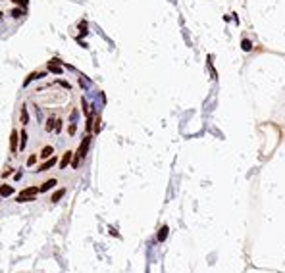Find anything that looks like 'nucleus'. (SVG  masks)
Returning a JSON list of instances; mask_svg holds the SVG:
<instances>
[{
	"mask_svg": "<svg viewBox=\"0 0 285 273\" xmlns=\"http://www.w3.org/2000/svg\"><path fill=\"white\" fill-rule=\"evenodd\" d=\"M89 144H91V135H87L85 139H83V142H81V146H79V152H77V156L71 160V166H73L75 169H77V166H79V162L83 160V158L87 156V150H89Z\"/></svg>",
	"mask_w": 285,
	"mask_h": 273,
	"instance_id": "1",
	"label": "nucleus"
},
{
	"mask_svg": "<svg viewBox=\"0 0 285 273\" xmlns=\"http://www.w3.org/2000/svg\"><path fill=\"white\" fill-rule=\"evenodd\" d=\"M37 192H39V189H35V186H27V189H23L19 192V196L16 200H18V202H29V200H35Z\"/></svg>",
	"mask_w": 285,
	"mask_h": 273,
	"instance_id": "2",
	"label": "nucleus"
},
{
	"mask_svg": "<svg viewBox=\"0 0 285 273\" xmlns=\"http://www.w3.org/2000/svg\"><path fill=\"white\" fill-rule=\"evenodd\" d=\"M18 140H19V133L14 129L12 135H10V152H12V154L18 152Z\"/></svg>",
	"mask_w": 285,
	"mask_h": 273,
	"instance_id": "3",
	"label": "nucleus"
},
{
	"mask_svg": "<svg viewBox=\"0 0 285 273\" xmlns=\"http://www.w3.org/2000/svg\"><path fill=\"white\" fill-rule=\"evenodd\" d=\"M56 179H48V181L46 183H42L41 186H39V192H46V190H50V189H54V186H56Z\"/></svg>",
	"mask_w": 285,
	"mask_h": 273,
	"instance_id": "4",
	"label": "nucleus"
},
{
	"mask_svg": "<svg viewBox=\"0 0 285 273\" xmlns=\"http://www.w3.org/2000/svg\"><path fill=\"white\" fill-rule=\"evenodd\" d=\"M71 160H73V152L69 150V152H65V154H64V158L60 160V167H62V169H64V167H68Z\"/></svg>",
	"mask_w": 285,
	"mask_h": 273,
	"instance_id": "5",
	"label": "nucleus"
},
{
	"mask_svg": "<svg viewBox=\"0 0 285 273\" xmlns=\"http://www.w3.org/2000/svg\"><path fill=\"white\" fill-rule=\"evenodd\" d=\"M14 194V189L10 185H2L0 186V198H6V196H12Z\"/></svg>",
	"mask_w": 285,
	"mask_h": 273,
	"instance_id": "6",
	"label": "nucleus"
},
{
	"mask_svg": "<svg viewBox=\"0 0 285 273\" xmlns=\"http://www.w3.org/2000/svg\"><path fill=\"white\" fill-rule=\"evenodd\" d=\"M65 194V189H58L56 192H54V194H52V198H50V200H52V202L56 204V202H60V200H62V196Z\"/></svg>",
	"mask_w": 285,
	"mask_h": 273,
	"instance_id": "7",
	"label": "nucleus"
},
{
	"mask_svg": "<svg viewBox=\"0 0 285 273\" xmlns=\"http://www.w3.org/2000/svg\"><path fill=\"white\" fill-rule=\"evenodd\" d=\"M52 152H54L52 146H45L41 150V158H45V160H46V158H52Z\"/></svg>",
	"mask_w": 285,
	"mask_h": 273,
	"instance_id": "8",
	"label": "nucleus"
},
{
	"mask_svg": "<svg viewBox=\"0 0 285 273\" xmlns=\"http://www.w3.org/2000/svg\"><path fill=\"white\" fill-rule=\"evenodd\" d=\"M54 163H56V158H48V162H45V163H42V166L39 167V171H45V169H50V167L54 166Z\"/></svg>",
	"mask_w": 285,
	"mask_h": 273,
	"instance_id": "9",
	"label": "nucleus"
},
{
	"mask_svg": "<svg viewBox=\"0 0 285 273\" xmlns=\"http://www.w3.org/2000/svg\"><path fill=\"white\" fill-rule=\"evenodd\" d=\"M21 123H23V125L29 123V113H27V108H25V106L21 108Z\"/></svg>",
	"mask_w": 285,
	"mask_h": 273,
	"instance_id": "10",
	"label": "nucleus"
},
{
	"mask_svg": "<svg viewBox=\"0 0 285 273\" xmlns=\"http://www.w3.org/2000/svg\"><path fill=\"white\" fill-rule=\"evenodd\" d=\"M166 236H168V227L164 225V227L158 231V240H160V242H162V240H166Z\"/></svg>",
	"mask_w": 285,
	"mask_h": 273,
	"instance_id": "11",
	"label": "nucleus"
},
{
	"mask_svg": "<svg viewBox=\"0 0 285 273\" xmlns=\"http://www.w3.org/2000/svg\"><path fill=\"white\" fill-rule=\"evenodd\" d=\"M54 125H56V119H54V117H48V119H46V131H52Z\"/></svg>",
	"mask_w": 285,
	"mask_h": 273,
	"instance_id": "12",
	"label": "nucleus"
},
{
	"mask_svg": "<svg viewBox=\"0 0 285 273\" xmlns=\"http://www.w3.org/2000/svg\"><path fill=\"white\" fill-rule=\"evenodd\" d=\"M23 13H25V10H19V8H14V10H12V16H14V17H21Z\"/></svg>",
	"mask_w": 285,
	"mask_h": 273,
	"instance_id": "13",
	"label": "nucleus"
},
{
	"mask_svg": "<svg viewBox=\"0 0 285 273\" xmlns=\"http://www.w3.org/2000/svg\"><path fill=\"white\" fill-rule=\"evenodd\" d=\"M19 136H21V144H19V146L23 148V146H25V142H27V133H25V131H21Z\"/></svg>",
	"mask_w": 285,
	"mask_h": 273,
	"instance_id": "14",
	"label": "nucleus"
},
{
	"mask_svg": "<svg viewBox=\"0 0 285 273\" xmlns=\"http://www.w3.org/2000/svg\"><path fill=\"white\" fill-rule=\"evenodd\" d=\"M54 129H56V133H60V131H62V119H56V125H54Z\"/></svg>",
	"mask_w": 285,
	"mask_h": 273,
	"instance_id": "15",
	"label": "nucleus"
},
{
	"mask_svg": "<svg viewBox=\"0 0 285 273\" xmlns=\"http://www.w3.org/2000/svg\"><path fill=\"white\" fill-rule=\"evenodd\" d=\"M12 2H14V4H21V6L25 8V6L29 4V0H12Z\"/></svg>",
	"mask_w": 285,
	"mask_h": 273,
	"instance_id": "16",
	"label": "nucleus"
},
{
	"mask_svg": "<svg viewBox=\"0 0 285 273\" xmlns=\"http://www.w3.org/2000/svg\"><path fill=\"white\" fill-rule=\"evenodd\" d=\"M68 131H69V135H75V131H77V127H75V123H71V125H69V129H68Z\"/></svg>",
	"mask_w": 285,
	"mask_h": 273,
	"instance_id": "17",
	"label": "nucleus"
},
{
	"mask_svg": "<svg viewBox=\"0 0 285 273\" xmlns=\"http://www.w3.org/2000/svg\"><path fill=\"white\" fill-rule=\"evenodd\" d=\"M35 160H37V158H35V156H29V160H27V166H29V167H31V166H33V163H35Z\"/></svg>",
	"mask_w": 285,
	"mask_h": 273,
	"instance_id": "18",
	"label": "nucleus"
},
{
	"mask_svg": "<svg viewBox=\"0 0 285 273\" xmlns=\"http://www.w3.org/2000/svg\"><path fill=\"white\" fill-rule=\"evenodd\" d=\"M75 119H77V110L71 112V123H75Z\"/></svg>",
	"mask_w": 285,
	"mask_h": 273,
	"instance_id": "19",
	"label": "nucleus"
},
{
	"mask_svg": "<svg viewBox=\"0 0 285 273\" xmlns=\"http://www.w3.org/2000/svg\"><path fill=\"white\" fill-rule=\"evenodd\" d=\"M243 48H245V50H251V42H248V40H243Z\"/></svg>",
	"mask_w": 285,
	"mask_h": 273,
	"instance_id": "20",
	"label": "nucleus"
}]
</instances>
